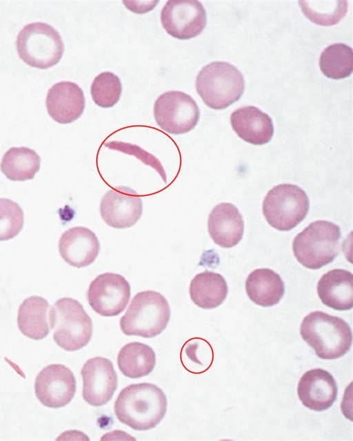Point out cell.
<instances>
[{
	"label": "cell",
	"instance_id": "6da1fadb",
	"mask_svg": "<svg viewBox=\"0 0 353 441\" xmlns=\"http://www.w3.org/2000/svg\"><path fill=\"white\" fill-rule=\"evenodd\" d=\"M167 398L163 391L152 383L127 386L119 393L114 406L117 419L136 431L156 427L164 418Z\"/></svg>",
	"mask_w": 353,
	"mask_h": 441
},
{
	"label": "cell",
	"instance_id": "7a4b0ae2",
	"mask_svg": "<svg viewBox=\"0 0 353 441\" xmlns=\"http://www.w3.org/2000/svg\"><path fill=\"white\" fill-rule=\"evenodd\" d=\"M300 333L323 360L341 357L352 346V334L349 324L341 317L319 311L311 312L303 318Z\"/></svg>",
	"mask_w": 353,
	"mask_h": 441
},
{
	"label": "cell",
	"instance_id": "3957f363",
	"mask_svg": "<svg viewBox=\"0 0 353 441\" xmlns=\"http://www.w3.org/2000/svg\"><path fill=\"white\" fill-rule=\"evenodd\" d=\"M170 315L168 302L163 295L144 291L134 296L119 325L126 335L151 338L167 327Z\"/></svg>",
	"mask_w": 353,
	"mask_h": 441
},
{
	"label": "cell",
	"instance_id": "277c9868",
	"mask_svg": "<svg viewBox=\"0 0 353 441\" xmlns=\"http://www.w3.org/2000/svg\"><path fill=\"white\" fill-rule=\"evenodd\" d=\"M195 86L207 106L221 110L240 99L244 92L245 81L241 72L231 63L214 61L199 72Z\"/></svg>",
	"mask_w": 353,
	"mask_h": 441
},
{
	"label": "cell",
	"instance_id": "5b68a950",
	"mask_svg": "<svg viewBox=\"0 0 353 441\" xmlns=\"http://www.w3.org/2000/svg\"><path fill=\"white\" fill-rule=\"evenodd\" d=\"M341 237L340 227L333 222H313L294 237V255L304 267L319 269L331 263L339 255Z\"/></svg>",
	"mask_w": 353,
	"mask_h": 441
},
{
	"label": "cell",
	"instance_id": "8992f818",
	"mask_svg": "<svg viewBox=\"0 0 353 441\" xmlns=\"http://www.w3.org/2000/svg\"><path fill=\"white\" fill-rule=\"evenodd\" d=\"M49 324L56 344L68 351L79 350L88 344L93 326L81 304L71 297L58 300L49 311Z\"/></svg>",
	"mask_w": 353,
	"mask_h": 441
},
{
	"label": "cell",
	"instance_id": "52a82bcc",
	"mask_svg": "<svg viewBox=\"0 0 353 441\" xmlns=\"http://www.w3.org/2000/svg\"><path fill=\"white\" fill-rule=\"evenodd\" d=\"M16 47L22 61L39 69L56 65L64 52V44L58 31L43 22L26 25L17 35Z\"/></svg>",
	"mask_w": 353,
	"mask_h": 441
},
{
	"label": "cell",
	"instance_id": "ba28073f",
	"mask_svg": "<svg viewBox=\"0 0 353 441\" xmlns=\"http://www.w3.org/2000/svg\"><path fill=\"white\" fill-rule=\"evenodd\" d=\"M310 202L305 192L296 185L283 184L270 190L263 202L268 223L279 231L295 228L307 215Z\"/></svg>",
	"mask_w": 353,
	"mask_h": 441
},
{
	"label": "cell",
	"instance_id": "9c48e42d",
	"mask_svg": "<svg viewBox=\"0 0 353 441\" xmlns=\"http://www.w3.org/2000/svg\"><path fill=\"white\" fill-rule=\"evenodd\" d=\"M154 117L165 132L181 135L195 128L200 118L199 108L192 97L178 90L161 94L154 105Z\"/></svg>",
	"mask_w": 353,
	"mask_h": 441
},
{
	"label": "cell",
	"instance_id": "30bf717a",
	"mask_svg": "<svg viewBox=\"0 0 353 441\" xmlns=\"http://www.w3.org/2000/svg\"><path fill=\"white\" fill-rule=\"evenodd\" d=\"M130 286L125 277L114 273L99 275L90 284L87 299L91 308L104 317L117 316L126 308Z\"/></svg>",
	"mask_w": 353,
	"mask_h": 441
},
{
	"label": "cell",
	"instance_id": "8fae6325",
	"mask_svg": "<svg viewBox=\"0 0 353 441\" xmlns=\"http://www.w3.org/2000/svg\"><path fill=\"white\" fill-rule=\"evenodd\" d=\"M165 30L174 38L185 40L198 36L204 29L207 16L198 1H168L161 12Z\"/></svg>",
	"mask_w": 353,
	"mask_h": 441
},
{
	"label": "cell",
	"instance_id": "7c38bea8",
	"mask_svg": "<svg viewBox=\"0 0 353 441\" xmlns=\"http://www.w3.org/2000/svg\"><path fill=\"white\" fill-rule=\"evenodd\" d=\"M34 391L44 406L53 409L65 406L70 402L76 392L74 375L63 364H50L37 375Z\"/></svg>",
	"mask_w": 353,
	"mask_h": 441
},
{
	"label": "cell",
	"instance_id": "4fadbf2b",
	"mask_svg": "<svg viewBox=\"0 0 353 441\" xmlns=\"http://www.w3.org/2000/svg\"><path fill=\"white\" fill-rule=\"evenodd\" d=\"M81 374L82 396L87 403L101 406L112 399L117 388L118 378L110 360L103 357L89 359L83 364Z\"/></svg>",
	"mask_w": 353,
	"mask_h": 441
},
{
	"label": "cell",
	"instance_id": "5bb4252c",
	"mask_svg": "<svg viewBox=\"0 0 353 441\" xmlns=\"http://www.w3.org/2000/svg\"><path fill=\"white\" fill-rule=\"evenodd\" d=\"M100 213L103 221L112 228H130L142 215V199L134 190L129 187H115L103 196L100 202Z\"/></svg>",
	"mask_w": 353,
	"mask_h": 441
},
{
	"label": "cell",
	"instance_id": "9a60e30c",
	"mask_svg": "<svg viewBox=\"0 0 353 441\" xmlns=\"http://www.w3.org/2000/svg\"><path fill=\"white\" fill-rule=\"evenodd\" d=\"M337 385L327 371L316 368L306 371L301 378L297 393L303 404L313 411L329 409L336 400Z\"/></svg>",
	"mask_w": 353,
	"mask_h": 441
},
{
	"label": "cell",
	"instance_id": "2e32d148",
	"mask_svg": "<svg viewBox=\"0 0 353 441\" xmlns=\"http://www.w3.org/2000/svg\"><path fill=\"white\" fill-rule=\"evenodd\" d=\"M46 105L49 115L60 124H70L83 112L85 100L82 89L75 83L63 81L48 91Z\"/></svg>",
	"mask_w": 353,
	"mask_h": 441
},
{
	"label": "cell",
	"instance_id": "e0dca14e",
	"mask_svg": "<svg viewBox=\"0 0 353 441\" xmlns=\"http://www.w3.org/2000/svg\"><path fill=\"white\" fill-rule=\"evenodd\" d=\"M59 251L69 265L83 268L90 265L100 251V243L94 232L88 228L75 226L65 231L59 241Z\"/></svg>",
	"mask_w": 353,
	"mask_h": 441
},
{
	"label": "cell",
	"instance_id": "ac0fdd59",
	"mask_svg": "<svg viewBox=\"0 0 353 441\" xmlns=\"http://www.w3.org/2000/svg\"><path fill=\"white\" fill-rule=\"evenodd\" d=\"M208 229L214 242L223 248L236 246L242 239L244 222L238 208L230 203H221L210 212Z\"/></svg>",
	"mask_w": 353,
	"mask_h": 441
},
{
	"label": "cell",
	"instance_id": "d6986e66",
	"mask_svg": "<svg viewBox=\"0 0 353 441\" xmlns=\"http://www.w3.org/2000/svg\"><path fill=\"white\" fill-rule=\"evenodd\" d=\"M230 124L237 135L254 145L268 143L274 135L272 119L255 106L241 107L230 115Z\"/></svg>",
	"mask_w": 353,
	"mask_h": 441
},
{
	"label": "cell",
	"instance_id": "ffe728a7",
	"mask_svg": "<svg viewBox=\"0 0 353 441\" xmlns=\"http://www.w3.org/2000/svg\"><path fill=\"white\" fill-rule=\"evenodd\" d=\"M353 275L341 268L329 271L317 284V293L323 304L337 311L353 307Z\"/></svg>",
	"mask_w": 353,
	"mask_h": 441
},
{
	"label": "cell",
	"instance_id": "44dd1931",
	"mask_svg": "<svg viewBox=\"0 0 353 441\" xmlns=\"http://www.w3.org/2000/svg\"><path fill=\"white\" fill-rule=\"evenodd\" d=\"M248 297L256 304L268 307L278 304L285 293L280 275L270 268L253 271L245 281Z\"/></svg>",
	"mask_w": 353,
	"mask_h": 441
},
{
	"label": "cell",
	"instance_id": "7402d4cb",
	"mask_svg": "<svg viewBox=\"0 0 353 441\" xmlns=\"http://www.w3.org/2000/svg\"><path fill=\"white\" fill-rule=\"evenodd\" d=\"M49 304L41 296H30L20 304L17 324L26 337L39 340L46 337L50 331Z\"/></svg>",
	"mask_w": 353,
	"mask_h": 441
},
{
	"label": "cell",
	"instance_id": "603a6c76",
	"mask_svg": "<svg viewBox=\"0 0 353 441\" xmlns=\"http://www.w3.org/2000/svg\"><path fill=\"white\" fill-rule=\"evenodd\" d=\"M228 292L224 277L219 273L205 271L190 282L189 293L192 301L204 309L214 308L225 300Z\"/></svg>",
	"mask_w": 353,
	"mask_h": 441
},
{
	"label": "cell",
	"instance_id": "cb8c5ba5",
	"mask_svg": "<svg viewBox=\"0 0 353 441\" xmlns=\"http://www.w3.org/2000/svg\"><path fill=\"white\" fill-rule=\"evenodd\" d=\"M156 355L153 349L143 343L133 342L124 345L117 356L121 372L130 378L149 375L154 368Z\"/></svg>",
	"mask_w": 353,
	"mask_h": 441
},
{
	"label": "cell",
	"instance_id": "d4e9b609",
	"mask_svg": "<svg viewBox=\"0 0 353 441\" xmlns=\"http://www.w3.org/2000/svg\"><path fill=\"white\" fill-rule=\"evenodd\" d=\"M41 159L32 149L27 147H12L3 155L0 168L11 181L32 179L39 170Z\"/></svg>",
	"mask_w": 353,
	"mask_h": 441
},
{
	"label": "cell",
	"instance_id": "484cf974",
	"mask_svg": "<svg viewBox=\"0 0 353 441\" xmlns=\"http://www.w3.org/2000/svg\"><path fill=\"white\" fill-rule=\"evenodd\" d=\"M319 66L328 78L341 79L349 77L353 71L352 48L343 43L328 46L321 54Z\"/></svg>",
	"mask_w": 353,
	"mask_h": 441
},
{
	"label": "cell",
	"instance_id": "4316f807",
	"mask_svg": "<svg viewBox=\"0 0 353 441\" xmlns=\"http://www.w3.org/2000/svg\"><path fill=\"white\" fill-rule=\"evenodd\" d=\"M304 14L318 25L332 26L337 23L345 15L346 1H300Z\"/></svg>",
	"mask_w": 353,
	"mask_h": 441
},
{
	"label": "cell",
	"instance_id": "83f0119b",
	"mask_svg": "<svg viewBox=\"0 0 353 441\" xmlns=\"http://www.w3.org/2000/svg\"><path fill=\"white\" fill-rule=\"evenodd\" d=\"M90 92L97 106L103 108H111L121 97L122 84L119 77L114 73L103 72L94 78Z\"/></svg>",
	"mask_w": 353,
	"mask_h": 441
},
{
	"label": "cell",
	"instance_id": "f1b7e54d",
	"mask_svg": "<svg viewBox=\"0 0 353 441\" xmlns=\"http://www.w3.org/2000/svg\"><path fill=\"white\" fill-rule=\"evenodd\" d=\"M23 223L24 216L21 206L10 199L0 198V241L17 236Z\"/></svg>",
	"mask_w": 353,
	"mask_h": 441
},
{
	"label": "cell",
	"instance_id": "f546056e",
	"mask_svg": "<svg viewBox=\"0 0 353 441\" xmlns=\"http://www.w3.org/2000/svg\"><path fill=\"white\" fill-rule=\"evenodd\" d=\"M104 145L110 149L118 150L136 157L144 164L153 168L160 175L163 182L165 183L167 182V175L160 161L153 155L144 150L139 146L117 141L107 142L105 143Z\"/></svg>",
	"mask_w": 353,
	"mask_h": 441
}]
</instances>
